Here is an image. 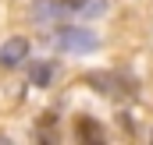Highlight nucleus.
I'll use <instances>...</instances> for the list:
<instances>
[{
  "label": "nucleus",
  "mask_w": 153,
  "mask_h": 145,
  "mask_svg": "<svg viewBox=\"0 0 153 145\" xmlns=\"http://www.w3.org/2000/svg\"><path fill=\"white\" fill-rule=\"evenodd\" d=\"M53 50H61V53H89V50H96L100 46V36L96 32H89V29H82V25H61L53 36Z\"/></svg>",
  "instance_id": "obj_1"
},
{
  "label": "nucleus",
  "mask_w": 153,
  "mask_h": 145,
  "mask_svg": "<svg viewBox=\"0 0 153 145\" xmlns=\"http://www.w3.org/2000/svg\"><path fill=\"white\" fill-rule=\"evenodd\" d=\"M57 18H103L107 0H53Z\"/></svg>",
  "instance_id": "obj_2"
},
{
  "label": "nucleus",
  "mask_w": 153,
  "mask_h": 145,
  "mask_svg": "<svg viewBox=\"0 0 153 145\" xmlns=\"http://www.w3.org/2000/svg\"><path fill=\"white\" fill-rule=\"evenodd\" d=\"M29 60V39L25 36H14L0 46V67H22Z\"/></svg>",
  "instance_id": "obj_3"
},
{
  "label": "nucleus",
  "mask_w": 153,
  "mask_h": 145,
  "mask_svg": "<svg viewBox=\"0 0 153 145\" xmlns=\"http://www.w3.org/2000/svg\"><path fill=\"white\" fill-rule=\"evenodd\" d=\"M29 18H32V21H53V18H57V4H53V0H32Z\"/></svg>",
  "instance_id": "obj_4"
},
{
  "label": "nucleus",
  "mask_w": 153,
  "mask_h": 145,
  "mask_svg": "<svg viewBox=\"0 0 153 145\" xmlns=\"http://www.w3.org/2000/svg\"><path fill=\"white\" fill-rule=\"evenodd\" d=\"M50 74H53L50 64H36V67H32V81H36V85H46V81H50Z\"/></svg>",
  "instance_id": "obj_5"
},
{
  "label": "nucleus",
  "mask_w": 153,
  "mask_h": 145,
  "mask_svg": "<svg viewBox=\"0 0 153 145\" xmlns=\"http://www.w3.org/2000/svg\"><path fill=\"white\" fill-rule=\"evenodd\" d=\"M78 135H82V138H100L103 131H100V127H93L89 120H82V124H78Z\"/></svg>",
  "instance_id": "obj_6"
}]
</instances>
